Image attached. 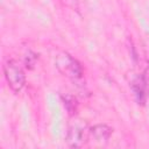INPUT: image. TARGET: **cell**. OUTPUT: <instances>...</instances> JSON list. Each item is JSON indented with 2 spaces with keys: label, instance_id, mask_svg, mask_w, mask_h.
Wrapping results in <instances>:
<instances>
[{
  "label": "cell",
  "instance_id": "cell-5",
  "mask_svg": "<svg viewBox=\"0 0 149 149\" xmlns=\"http://www.w3.org/2000/svg\"><path fill=\"white\" fill-rule=\"evenodd\" d=\"M132 90L136 98V101L141 105L144 104L146 95H147V87L143 80V77H136L132 83Z\"/></svg>",
  "mask_w": 149,
  "mask_h": 149
},
{
  "label": "cell",
  "instance_id": "cell-8",
  "mask_svg": "<svg viewBox=\"0 0 149 149\" xmlns=\"http://www.w3.org/2000/svg\"><path fill=\"white\" fill-rule=\"evenodd\" d=\"M142 77H143V80H144V84H146L147 91H149V68L146 70V72H144V74H143Z\"/></svg>",
  "mask_w": 149,
  "mask_h": 149
},
{
  "label": "cell",
  "instance_id": "cell-2",
  "mask_svg": "<svg viewBox=\"0 0 149 149\" xmlns=\"http://www.w3.org/2000/svg\"><path fill=\"white\" fill-rule=\"evenodd\" d=\"M55 65L57 70L71 79H79L83 74V69L77 59H74L68 52H59L56 56Z\"/></svg>",
  "mask_w": 149,
  "mask_h": 149
},
{
  "label": "cell",
  "instance_id": "cell-6",
  "mask_svg": "<svg viewBox=\"0 0 149 149\" xmlns=\"http://www.w3.org/2000/svg\"><path fill=\"white\" fill-rule=\"evenodd\" d=\"M63 102H64V107L66 108V111L69 112L70 115H74L77 112V100L72 97V95H63Z\"/></svg>",
  "mask_w": 149,
  "mask_h": 149
},
{
  "label": "cell",
  "instance_id": "cell-7",
  "mask_svg": "<svg viewBox=\"0 0 149 149\" xmlns=\"http://www.w3.org/2000/svg\"><path fill=\"white\" fill-rule=\"evenodd\" d=\"M35 61H36V55L33 54V52H30V51H28V54H27V56H26V59H24L26 66H27V68H33Z\"/></svg>",
  "mask_w": 149,
  "mask_h": 149
},
{
  "label": "cell",
  "instance_id": "cell-4",
  "mask_svg": "<svg viewBox=\"0 0 149 149\" xmlns=\"http://www.w3.org/2000/svg\"><path fill=\"white\" fill-rule=\"evenodd\" d=\"M112 132H113V129L109 126H107L105 123H99V125H95L90 128V137L93 139L97 143L104 144L111 137Z\"/></svg>",
  "mask_w": 149,
  "mask_h": 149
},
{
  "label": "cell",
  "instance_id": "cell-3",
  "mask_svg": "<svg viewBox=\"0 0 149 149\" xmlns=\"http://www.w3.org/2000/svg\"><path fill=\"white\" fill-rule=\"evenodd\" d=\"M90 139V128L86 123L77 121L70 126L66 134V143L71 148H81L84 147Z\"/></svg>",
  "mask_w": 149,
  "mask_h": 149
},
{
  "label": "cell",
  "instance_id": "cell-1",
  "mask_svg": "<svg viewBox=\"0 0 149 149\" xmlns=\"http://www.w3.org/2000/svg\"><path fill=\"white\" fill-rule=\"evenodd\" d=\"M3 76L9 88L17 93L22 90L26 83V76L22 68L14 59H9L3 65Z\"/></svg>",
  "mask_w": 149,
  "mask_h": 149
}]
</instances>
